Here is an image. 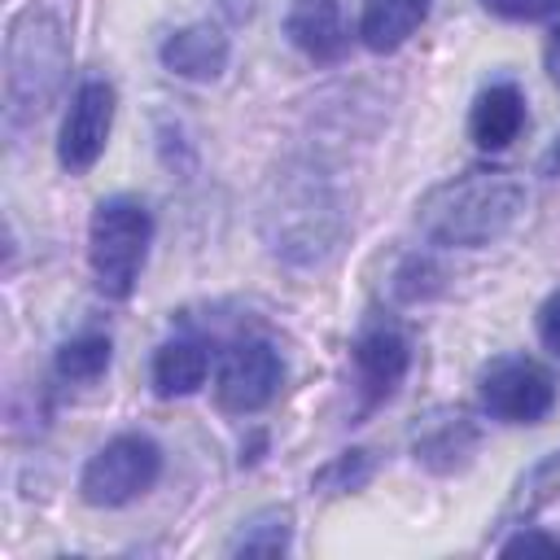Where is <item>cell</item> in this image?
Segmentation results:
<instances>
[{
    "label": "cell",
    "instance_id": "cell-1",
    "mask_svg": "<svg viewBox=\"0 0 560 560\" xmlns=\"http://www.w3.org/2000/svg\"><path fill=\"white\" fill-rule=\"evenodd\" d=\"M525 184L508 166H468L416 201V228L433 245L481 249L525 214Z\"/></svg>",
    "mask_w": 560,
    "mask_h": 560
},
{
    "label": "cell",
    "instance_id": "cell-2",
    "mask_svg": "<svg viewBox=\"0 0 560 560\" xmlns=\"http://www.w3.org/2000/svg\"><path fill=\"white\" fill-rule=\"evenodd\" d=\"M346 232L341 201L324 175L311 166H284L262 197V236L267 249L293 267L324 262Z\"/></svg>",
    "mask_w": 560,
    "mask_h": 560
},
{
    "label": "cell",
    "instance_id": "cell-3",
    "mask_svg": "<svg viewBox=\"0 0 560 560\" xmlns=\"http://www.w3.org/2000/svg\"><path fill=\"white\" fill-rule=\"evenodd\" d=\"M66 70H70V48L61 22L48 9L18 13L4 39V122L13 131L35 122L61 92Z\"/></svg>",
    "mask_w": 560,
    "mask_h": 560
},
{
    "label": "cell",
    "instance_id": "cell-4",
    "mask_svg": "<svg viewBox=\"0 0 560 560\" xmlns=\"http://www.w3.org/2000/svg\"><path fill=\"white\" fill-rule=\"evenodd\" d=\"M149 241H153V214L140 197L118 192L96 201L88 219V262L105 298H131L140 267L149 258Z\"/></svg>",
    "mask_w": 560,
    "mask_h": 560
},
{
    "label": "cell",
    "instance_id": "cell-5",
    "mask_svg": "<svg viewBox=\"0 0 560 560\" xmlns=\"http://www.w3.org/2000/svg\"><path fill=\"white\" fill-rule=\"evenodd\" d=\"M162 477V446L149 433H118L96 446L79 472V494L92 508H127Z\"/></svg>",
    "mask_w": 560,
    "mask_h": 560
},
{
    "label": "cell",
    "instance_id": "cell-6",
    "mask_svg": "<svg viewBox=\"0 0 560 560\" xmlns=\"http://www.w3.org/2000/svg\"><path fill=\"white\" fill-rule=\"evenodd\" d=\"M477 398L490 420L503 424H542L556 407V381L542 363L525 354H499L477 376Z\"/></svg>",
    "mask_w": 560,
    "mask_h": 560
},
{
    "label": "cell",
    "instance_id": "cell-7",
    "mask_svg": "<svg viewBox=\"0 0 560 560\" xmlns=\"http://www.w3.org/2000/svg\"><path fill=\"white\" fill-rule=\"evenodd\" d=\"M280 376H284L280 350L262 337H241L223 350V363L214 376V398L232 416H254L276 398Z\"/></svg>",
    "mask_w": 560,
    "mask_h": 560
},
{
    "label": "cell",
    "instance_id": "cell-8",
    "mask_svg": "<svg viewBox=\"0 0 560 560\" xmlns=\"http://www.w3.org/2000/svg\"><path fill=\"white\" fill-rule=\"evenodd\" d=\"M109 127H114V88L105 79H88L79 83V92L70 96V109L61 118V136H57V162L70 175H83L96 166V158L109 144Z\"/></svg>",
    "mask_w": 560,
    "mask_h": 560
},
{
    "label": "cell",
    "instance_id": "cell-9",
    "mask_svg": "<svg viewBox=\"0 0 560 560\" xmlns=\"http://www.w3.org/2000/svg\"><path fill=\"white\" fill-rule=\"evenodd\" d=\"M411 368V341L389 319H368L354 337V376L363 407H381L398 394L402 376Z\"/></svg>",
    "mask_w": 560,
    "mask_h": 560
},
{
    "label": "cell",
    "instance_id": "cell-10",
    "mask_svg": "<svg viewBox=\"0 0 560 560\" xmlns=\"http://www.w3.org/2000/svg\"><path fill=\"white\" fill-rule=\"evenodd\" d=\"M158 57H162V66H166L171 74L192 79V83H210V79H219V74L228 70L232 44H228V35H223L219 22L201 18V22H188V26L171 31V35L162 39Z\"/></svg>",
    "mask_w": 560,
    "mask_h": 560
},
{
    "label": "cell",
    "instance_id": "cell-11",
    "mask_svg": "<svg viewBox=\"0 0 560 560\" xmlns=\"http://www.w3.org/2000/svg\"><path fill=\"white\" fill-rule=\"evenodd\" d=\"M477 442H481V429L468 411H433L416 424L411 455H416V464H424L433 472H455L472 459Z\"/></svg>",
    "mask_w": 560,
    "mask_h": 560
},
{
    "label": "cell",
    "instance_id": "cell-12",
    "mask_svg": "<svg viewBox=\"0 0 560 560\" xmlns=\"http://www.w3.org/2000/svg\"><path fill=\"white\" fill-rule=\"evenodd\" d=\"M289 44L311 61H337L346 52V18L341 0H293L284 13Z\"/></svg>",
    "mask_w": 560,
    "mask_h": 560
},
{
    "label": "cell",
    "instance_id": "cell-13",
    "mask_svg": "<svg viewBox=\"0 0 560 560\" xmlns=\"http://www.w3.org/2000/svg\"><path fill=\"white\" fill-rule=\"evenodd\" d=\"M525 127V92L516 83H490L472 96V109H468V136L477 149L486 153H499L508 149Z\"/></svg>",
    "mask_w": 560,
    "mask_h": 560
},
{
    "label": "cell",
    "instance_id": "cell-14",
    "mask_svg": "<svg viewBox=\"0 0 560 560\" xmlns=\"http://www.w3.org/2000/svg\"><path fill=\"white\" fill-rule=\"evenodd\" d=\"M206 372H210V350L197 337L162 341L153 354V394L158 398H188L206 385Z\"/></svg>",
    "mask_w": 560,
    "mask_h": 560
},
{
    "label": "cell",
    "instance_id": "cell-15",
    "mask_svg": "<svg viewBox=\"0 0 560 560\" xmlns=\"http://www.w3.org/2000/svg\"><path fill=\"white\" fill-rule=\"evenodd\" d=\"M424 18H429V0H363L359 39L372 52H394L420 31Z\"/></svg>",
    "mask_w": 560,
    "mask_h": 560
},
{
    "label": "cell",
    "instance_id": "cell-16",
    "mask_svg": "<svg viewBox=\"0 0 560 560\" xmlns=\"http://www.w3.org/2000/svg\"><path fill=\"white\" fill-rule=\"evenodd\" d=\"M560 499V446L547 451L538 464H529L516 486H512V499L503 508V521H529L534 512H542L547 503Z\"/></svg>",
    "mask_w": 560,
    "mask_h": 560
},
{
    "label": "cell",
    "instance_id": "cell-17",
    "mask_svg": "<svg viewBox=\"0 0 560 560\" xmlns=\"http://www.w3.org/2000/svg\"><path fill=\"white\" fill-rule=\"evenodd\" d=\"M109 359H114V346H109L105 332H79V337L57 346L52 372L61 381H70V385H92V381H101L109 372Z\"/></svg>",
    "mask_w": 560,
    "mask_h": 560
},
{
    "label": "cell",
    "instance_id": "cell-18",
    "mask_svg": "<svg viewBox=\"0 0 560 560\" xmlns=\"http://www.w3.org/2000/svg\"><path fill=\"white\" fill-rule=\"evenodd\" d=\"M293 538V512L289 508H262L228 542V556H284Z\"/></svg>",
    "mask_w": 560,
    "mask_h": 560
},
{
    "label": "cell",
    "instance_id": "cell-19",
    "mask_svg": "<svg viewBox=\"0 0 560 560\" xmlns=\"http://www.w3.org/2000/svg\"><path fill=\"white\" fill-rule=\"evenodd\" d=\"M372 472H376V455H372L368 446H350V451L332 455V459L311 477V486H315L319 494H354V490H363V486L372 481Z\"/></svg>",
    "mask_w": 560,
    "mask_h": 560
},
{
    "label": "cell",
    "instance_id": "cell-20",
    "mask_svg": "<svg viewBox=\"0 0 560 560\" xmlns=\"http://www.w3.org/2000/svg\"><path fill=\"white\" fill-rule=\"evenodd\" d=\"M503 556H560V538L556 534H542L534 525H516V534H508L499 542Z\"/></svg>",
    "mask_w": 560,
    "mask_h": 560
},
{
    "label": "cell",
    "instance_id": "cell-21",
    "mask_svg": "<svg viewBox=\"0 0 560 560\" xmlns=\"http://www.w3.org/2000/svg\"><path fill=\"white\" fill-rule=\"evenodd\" d=\"M560 0H481L486 13L508 18V22H529V18H547Z\"/></svg>",
    "mask_w": 560,
    "mask_h": 560
},
{
    "label": "cell",
    "instance_id": "cell-22",
    "mask_svg": "<svg viewBox=\"0 0 560 560\" xmlns=\"http://www.w3.org/2000/svg\"><path fill=\"white\" fill-rule=\"evenodd\" d=\"M538 341H542L551 354H560V289L538 306Z\"/></svg>",
    "mask_w": 560,
    "mask_h": 560
},
{
    "label": "cell",
    "instance_id": "cell-23",
    "mask_svg": "<svg viewBox=\"0 0 560 560\" xmlns=\"http://www.w3.org/2000/svg\"><path fill=\"white\" fill-rule=\"evenodd\" d=\"M542 61H547V79L560 88V22L551 26V35H547V44H542Z\"/></svg>",
    "mask_w": 560,
    "mask_h": 560
},
{
    "label": "cell",
    "instance_id": "cell-24",
    "mask_svg": "<svg viewBox=\"0 0 560 560\" xmlns=\"http://www.w3.org/2000/svg\"><path fill=\"white\" fill-rule=\"evenodd\" d=\"M219 4H223V13H228L232 22H249L254 9H258V0H219Z\"/></svg>",
    "mask_w": 560,
    "mask_h": 560
},
{
    "label": "cell",
    "instance_id": "cell-25",
    "mask_svg": "<svg viewBox=\"0 0 560 560\" xmlns=\"http://www.w3.org/2000/svg\"><path fill=\"white\" fill-rule=\"evenodd\" d=\"M538 171L542 175H560V136H556V144L542 153V162H538Z\"/></svg>",
    "mask_w": 560,
    "mask_h": 560
}]
</instances>
